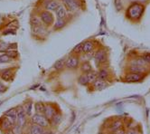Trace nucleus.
I'll use <instances>...</instances> for the list:
<instances>
[{
    "mask_svg": "<svg viewBox=\"0 0 150 134\" xmlns=\"http://www.w3.org/2000/svg\"><path fill=\"white\" fill-rule=\"evenodd\" d=\"M144 12V6L140 3L132 4L127 10V16L132 21H137L141 18Z\"/></svg>",
    "mask_w": 150,
    "mask_h": 134,
    "instance_id": "1",
    "label": "nucleus"
},
{
    "mask_svg": "<svg viewBox=\"0 0 150 134\" xmlns=\"http://www.w3.org/2000/svg\"><path fill=\"white\" fill-rule=\"evenodd\" d=\"M31 122L34 124H37L41 127H42L44 129H49L52 124L50 120H48L45 114H40V113H35L33 116L31 117Z\"/></svg>",
    "mask_w": 150,
    "mask_h": 134,
    "instance_id": "2",
    "label": "nucleus"
},
{
    "mask_svg": "<svg viewBox=\"0 0 150 134\" xmlns=\"http://www.w3.org/2000/svg\"><path fill=\"white\" fill-rule=\"evenodd\" d=\"M16 108H17V119H16V124L19 125L22 128H25V125L27 124V117L28 116L26 115L22 105H19Z\"/></svg>",
    "mask_w": 150,
    "mask_h": 134,
    "instance_id": "3",
    "label": "nucleus"
},
{
    "mask_svg": "<svg viewBox=\"0 0 150 134\" xmlns=\"http://www.w3.org/2000/svg\"><path fill=\"white\" fill-rule=\"evenodd\" d=\"M146 74L137 73H127L124 76L125 83H140L144 80Z\"/></svg>",
    "mask_w": 150,
    "mask_h": 134,
    "instance_id": "4",
    "label": "nucleus"
},
{
    "mask_svg": "<svg viewBox=\"0 0 150 134\" xmlns=\"http://www.w3.org/2000/svg\"><path fill=\"white\" fill-rule=\"evenodd\" d=\"M80 64V58L76 54H71L65 60V65L68 69H76Z\"/></svg>",
    "mask_w": 150,
    "mask_h": 134,
    "instance_id": "5",
    "label": "nucleus"
},
{
    "mask_svg": "<svg viewBox=\"0 0 150 134\" xmlns=\"http://www.w3.org/2000/svg\"><path fill=\"white\" fill-rule=\"evenodd\" d=\"M94 59L97 65H103L108 60V55H107L106 51L104 49H99L94 55Z\"/></svg>",
    "mask_w": 150,
    "mask_h": 134,
    "instance_id": "6",
    "label": "nucleus"
},
{
    "mask_svg": "<svg viewBox=\"0 0 150 134\" xmlns=\"http://www.w3.org/2000/svg\"><path fill=\"white\" fill-rule=\"evenodd\" d=\"M14 126H15V123H13V122L5 115L0 118V130H2L3 132L12 130Z\"/></svg>",
    "mask_w": 150,
    "mask_h": 134,
    "instance_id": "7",
    "label": "nucleus"
},
{
    "mask_svg": "<svg viewBox=\"0 0 150 134\" xmlns=\"http://www.w3.org/2000/svg\"><path fill=\"white\" fill-rule=\"evenodd\" d=\"M58 110L56 108V106L52 103H45V116L48 119L51 120L52 117L56 113H58Z\"/></svg>",
    "mask_w": 150,
    "mask_h": 134,
    "instance_id": "8",
    "label": "nucleus"
},
{
    "mask_svg": "<svg viewBox=\"0 0 150 134\" xmlns=\"http://www.w3.org/2000/svg\"><path fill=\"white\" fill-rule=\"evenodd\" d=\"M40 18L47 26H50L53 23V16L47 10L42 11V12L40 13Z\"/></svg>",
    "mask_w": 150,
    "mask_h": 134,
    "instance_id": "9",
    "label": "nucleus"
},
{
    "mask_svg": "<svg viewBox=\"0 0 150 134\" xmlns=\"http://www.w3.org/2000/svg\"><path fill=\"white\" fill-rule=\"evenodd\" d=\"M62 2L64 4V6L70 11L77 10L80 6V3L78 0H62Z\"/></svg>",
    "mask_w": 150,
    "mask_h": 134,
    "instance_id": "10",
    "label": "nucleus"
},
{
    "mask_svg": "<svg viewBox=\"0 0 150 134\" xmlns=\"http://www.w3.org/2000/svg\"><path fill=\"white\" fill-rule=\"evenodd\" d=\"M107 86H108V83H107V81L101 80L100 78H97L92 83H91V87L96 91H100L105 89Z\"/></svg>",
    "mask_w": 150,
    "mask_h": 134,
    "instance_id": "11",
    "label": "nucleus"
},
{
    "mask_svg": "<svg viewBox=\"0 0 150 134\" xmlns=\"http://www.w3.org/2000/svg\"><path fill=\"white\" fill-rule=\"evenodd\" d=\"M4 115L6 117H7L10 120L13 122V123L16 124V119H17V108L14 107V108H11V109L7 110L6 113H4Z\"/></svg>",
    "mask_w": 150,
    "mask_h": 134,
    "instance_id": "12",
    "label": "nucleus"
},
{
    "mask_svg": "<svg viewBox=\"0 0 150 134\" xmlns=\"http://www.w3.org/2000/svg\"><path fill=\"white\" fill-rule=\"evenodd\" d=\"M128 73H147V66H139V65H129L128 66Z\"/></svg>",
    "mask_w": 150,
    "mask_h": 134,
    "instance_id": "13",
    "label": "nucleus"
},
{
    "mask_svg": "<svg viewBox=\"0 0 150 134\" xmlns=\"http://www.w3.org/2000/svg\"><path fill=\"white\" fill-rule=\"evenodd\" d=\"M45 129H44L42 127L37 125V124H34L32 123L29 127V134H44Z\"/></svg>",
    "mask_w": 150,
    "mask_h": 134,
    "instance_id": "14",
    "label": "nucleus"
},
{
    "mask_svg": "<svg viewBox=\"0 0 150 134\" xmlns=\"http://www.w3.org/2000/svg\"><path fill=\"white\" fill-rule=\"evenodd\" d=\"M123 127H124V123L121 120H111L110 127H109V130L111 131H115V130L121 129Z\"/></svg>",
    "mask_w": 150,
    "mask_h": 134,
    "instance_id": "15",
    "label": "nucleus"
},
{
    "mask_svg": "<svg viewBox=\"0 0 150 134\" xmlns=\"http://www.w3.org/2000/svg\"><path fill=\"white\" fill-rule=\"evenodd\" d=\"M66 7L62 6V5H60L58 6V8L55 10V14H56V16L57 18L59 19H64L67 16V11H66Z\"/></svg>",
    "mask_w": 150,
    "mask_h": 134,
    "instance_id": "16",
    "label": "nucleus"
},
{
    "mask_svg": "<svg viewBox=\"0 0 150 134\" xmlns=\"http://www.w3.org/2000/svg\"><path fill=\"white\" fill-rule=\"evenodd\" d=\"M97 74H98V78H100V79H101V80H104V81L108 80L110 75V71L107 67H102V68H100Z\"/></svg>",
    "mask_w": 150,
    "mask_h": 134,
    "instance_id": "17",
    "label": "nucleus"
},
{
    "mask_svg": "<svg viewBox=\"0 0 150 134\" xmlns=\"http://www.w3.org/2000/svg\"><path fill=\"white\" fill-rule=\"evenodd\" d=\"M94 43L92 41H85L84 43H82V50H83V53H91L92 50L94 49Z\"/></svg>",
    "mask_w": 150,
    "mask_h": 134,
    "instance_id": "18",
    "label": "nucleus"
},
{
    "mask_svg": "<svg viewBox=\"0 0 150 134\" xmlns=\"http://www.w3.org/2000/svg\"><path fill=\"white\" fill-rule=\"evenodd\" d=\"M14 75V73H12V71L10 69H5L1 72L0 73V76H1V79L6 81V82H9L12 79V76Z\"/></svg>",
    "mask_w": 150,
    "mask_h": 134,
    "instance_id": "19",
    "label": "nucleus"
},
{
    "mask_svg": "<svg viewBox=\"0 0 150 134\" xmlns=\"http://www.w3.org/2000/svg\"><path fill=\"white\" fill-rule=\"evenodd\" d=\"M23 108L25 111V113L28 117L32 115V109H33V102L32 101H25L23 103Z\"/></svg>",
    "mask_w": 150,
    "mask_h": 134,
    "instance_id": "20",
    "label": "nucleus"
},
{
    "mask_svg": "<svg viewBox=\"0 0 150 134\" xmlns=\"http://www.w3.org/2000/svg\"><path fill=\"white\" fill-rule=\"evenodd\" d=\"M35 113L44 114L45 113V103H42V102L35 103Z\"/></svg>",
    "mask_w": 150,
    "mask_h": 134,
    "instance_id": "21",
    "label": "nucleus"
},
{
    "mask_svg": "<svg viewBox=\"0 0 150 134\" xmlns=\"http://www.w3.org/2000/svg\"><path fill=\"white\" fill-rule=\"evenodd\" d=\"M81 71L82 73H88L92 71V67L91 64L90 63V62H84L81 64Z\"/></svg>",
    "mask_w": 150,
    "mask_h": 134,
    "instance_id": "22",
    "label": "nucleus"
},
{
    "mask_svg": "<svg viewBox=\"0 0 150 134\" xmlns=\"http://www.w3.org/2000/svg\"><path fill=\"white\" fill-rule=\"evenodd\" d=\"M60 6V4L55 1V0H51V1H49L46 6H45V8L47 9V11H52V10H56L58 8V6Z\"/></svg>",
    "mask_w": 150,
    "mask_h": 134,
    "instance_id": "23",
    "label": "nucleus"
},
{
    "mask_svg": "<svg viewBox=\"0 0 150 134\" xmlns=\"http://www.w3.org/2000/svg\"><path fill=\"white\" fill-rule=\"evenodd\" d=\"M61 120H62V114L60 113V111L56 113L52 117V119L50 120L52 126H53V125H58L60 122H61Z\"/></svg>",
    "mask_w": 150,
    "mask_h": 134,
    "instance_id": "24",
    "label": "nucleus"
},
{
    "mask_svg": "<svg viewBox=\"0 0 150 134\" xmlns=\"http://www.w3.org/2000/svg\"><path fill=\"white\" fill-rule=\"evenodd\" d=\"M53 67H54V69L57 70V71H62L66 67V65H65V60H63V59L57 60L54 63V65H53Z\"/></svg>",
    "mask_w": 150,
    "mask_h": 134,
    "instance_id": "25",
    "label": "nucleus"
},
{
    "mask_svg": "<svg viewBox=\"0 0 150 134\" xmlns=\"http://www.w3.org/2000/svg\"><path fill=\"white\" fill-rule=\"evenodd\" d=\"M130 65L147 66L146 63L144 61V59H143L142 57H137V58H134V59H132V61H130Z\"/></svg>",
    "mask_w": 150,
    "mask_h": 134,
    "instance_id": "26",
    "label": "nucleus"
},
{
    "mask_svg": "<svg viewBox=\"0 0 150 134\" xmlns=\"http://www.w3.org/2000/svg\"><path fill=\"white\" fill-rule=\"evenodd\" d=\"M67 25V22L64 20V19H57L55 21L54 25H53V27H54V29L56 30H59V29H62L64 26H65Z\"/></svg>",
    "mask_w": 150,
    "mask_h": 134,
    "instance_id": "27",
    "label": "nucleus"
},
{
    "mask_svg": "<svg viewBox=\"0 0 150 134\" xmlns=\"http://www.w3.org/2000/svg\"><path fill=\"white\" fill-rule=\"evenodd\" d=\"M78 83L81 84V85H82V86H86V85H88V84H90L89 83V80H88V77H87V74L86 73H82V74H81L79 77H78Z\"/></svg>",
    "mask_w": 150,
    "mask_h": 134,
    "instance_id": "28",
    "label": "nucleus"
},
{
    "mask_svg": "<svg viewBox=\"0 0 150 134\" xmlns=\"http://www.w3.org/2000/svg\"><path fill=\"white\" fill-rule=\"evenodd\" d=\"M41 18L37 16H32L31 18H30V23H31V26L32 27H35V26H41Z\"/></svg>",
    "mask_w": 150,
    "mask_h": 134,
    "instance_id": "29",
    "label": "nucleus"
},
{
    "mask_svg": "<svg viewBox=\"0 0 150 134\" xmlns=\"http://www.w3.org/2000/svg\"><path fill=\"white\" fill-rule=\"evenodd\" d=\"M86 74H87V77H88V80H89V83L90 84H91L98 78V74L96 73L95 72H93V71H91V72H90V73H88Z\"/></svg>",
    "mask_w": 150,
    "mask_h": 134,
    "instance_id": "30",
    "label": "nucleus"
},
{
    "mask_svg": "<svg viewBox=\"0 0 150 134\" xmlns=\"http://www.w3.org/2000/svg\"><path fill=\"white\" fill-rule=\"evenodd\" d=\"M72 54H76V55H79L81 53H83V50H82V43H78L76 46H75L73 49H72Z\"/></svg>",
    "mask_w": 150,
    "mask_h": 134,
    "instance_id": "31",
    "label": "nucleus"
},
{
    "mask_svg": "<svg viewBox=\"0 0 150 134\" xmlns=\"http://www.w3.org/2000/svg\"><path fill=\"white\" fill-rule=\"evenodd\" d=\"M6 53L11 59H16V58H17V56H18V53H17V51L13 50V49H12V50H7V51L6 52Z\"/></svg>",
    "mask_w": 150,
    "mask_h": 134,
    "instance_id": "32",
    "label": "nucleus"
},
{
    "mask_svg": "<svg viewBox=\"0 0 150 134\" xmlns=\"http://www.w3.org/2000/svg\"><path fill=\"white\" fill-rule=\"evenodd\" d=\"M12 131L14 134H24V128L20 127L17 124H15V126L12 129Z\"/></svg>",
    "mask_w": 150,
    "mask_h": 134,
    "instance_id": "33",
    "label": "nucleus"
},
{
    "mask_svg": "<svg viewBox=\"0 0 150 134\" xmlns=\"http://www.w3.org/2000/svg\"><path fill=\"white\" fill-rule=\"evenodd\" d=\"M11 58H10L6 53L1 54L0 55V63H9L11 62Z\"/></svg>",
    "mask_w": 150,
    "mask_h": 134,
    "instance_id": "34",
    "label": "nucleus"
},
{
    "mask_svg": "<svg viewBox=\"0 0 150 134\" xmlns=\"http://www.w3.org/2000/svg\"><path fill=\"white\" fill-rule=\"evenodd\" d=\"M8 48H9L8 43L0 41V52H6L8 50Z\"/></svg>",
    "mask_w": 150,
    "mask_h": 134,
    "instance_id": "35",
    "label": "nucleus"
},
{
    "mask_svg": "<svg viewBox=\"0 0 150 134\" xmlns=\"http://www.w3.org/2000/svg\"><path fill=\"white\" fill-rule=\"evenodd\" d=\"M32 29H33V32H34L35 34H38V35H40V34H42V33H44V32H45V29H44V27L42 26V25H41V26H38L32 27Z\"/></svg>",
    "mask_w": 150,
    "mask_h": 134,
    "instance_id": "36",
    "label": "nucleus"
},
{
    "mask_svg": "<svg viewBox=\"0 0 150 134\" xmlns=\"http://www.w3.org/2000/svg\"><path fill=\"white\" fill-rule=\"evenodd\" d=\"M142 58L144 59V61L146 63V64L147 65H150V53H145L143 56H142Z\"/></svg>",
    "mask_w": 150,
    "mask_h": 134,
    "instance_id": "37",
    "label": "nucleus"
},
{
    "mask_svg": "<svg viewBox=\"0 0 150 134\" xmlns=\"http://www.w3.org/2000/svg\"><path fill=\"white\" fill-rule=\"evenodd\" d=\"M126 134H140L137 129H130V130H127Z\"/></svg>",
    "mask_w": 150,
    "mask_h": 134,
    "instance_id": "38",
    "label": "nucleus"
},
{
    "mask_svg": "<svg viewBox=\"0 0 150 134\" xmlns=\"http://www.w3.org/2000/svg\"><path fill=\"white\" fill-rule=\"evenodd\" d=\"M115 5L117 6V8L120 10L122 8V2H121V0H115Z\"/></svg>",
    "mask_w": 150,
    "mask_h": 134,
    "instance_id": "39",
    "label": "nucleus"
},
{
    "mask_svg": "<svg viewBox=\"0 0 150 134\" xmlns=\"http://www.w3.org/2000/svg\"><path fill=\"white\" fill-rule=\"evenodd\" d=\"M113 132H115V134H126L127 130H126L124 129V127H123V128L117 130H115V131H113Z\"/></svg>",
    "mask_w": 150,
    "mask_h": 134,
    "instance_id": "40",
    "label": "nucleus"
},
{
    "mask_svg": "<svg viewBox=\"0 0 150 134\" xmlns=\"http://www.w3.org/2000/svg\"><path fill=\"white\" fill-rule=\"evenodd\" d=\"M6 90V87L0 82V93H3V92H5Z\"/></svg>",
    "mask_w": 150,
    "mask_h": 134,
    "instance_id": "41",
    "label": "nucleus"
},
{
    "mask_svg": "<svg viewBox=\"0 0 150 134\" xmlns=\"http://www.w3.org/2000/svg\"><path fill=\"white\" fill-rule=\"evenodd\" d=\"M3 134H14L12 130H8V131H6V132H3Z\"/></svg>",
    "mask_w": 150,
    "mask_h": 134,
    "instance_id": "42",
    "label": "nucleus"
},
{
    "mask_svg": "<svg viewBox=\"0 0 150 134\" xmlns=\"http://www.w3.org/2000/svg\"><path fill=\"white\" fill-rule=\"evenodd\" d=\"M98 134H105V133H104V132H102V131H100V132H99Z\"/></svg>",
    "mask_w": 150,
    "mask_h": 134,
    "instance_id": "43",
    "label": "nucleus"
},
{
    "mask_svg": "<svg viewBox=\"0 0 150 134\" xmlns=\"http://www.w3.org/2000/svg\"><path fill=\"white\" fill-rule=\"evenodd\" d=\"M108 134H115V132H113V131H112V132H109Z\"/></svg>",
    "mask_w": 150,
    "mask_h": 134,
    "instance_id": "44",
    "label": "nucleus"
}]
</instances>
